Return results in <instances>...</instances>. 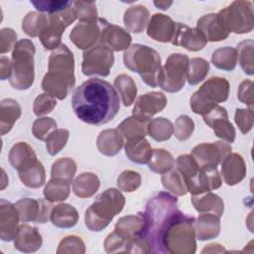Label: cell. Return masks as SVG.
<instances>
[{
	"label": "cell",
	"instance_id": "obj_1",
	"mask_svg": "<svg viewBox=\"0 0 254 254\" xmlns=\"http://www.w3.org/2000/svg\"><path fill=\"white\" fill-rule=\"evenodd\" d=\"M71 106L81 121L90 125H103L118 113L120 99L118 92L108 81L90 78L75 88Z\"/></svg>",
	"mask_w": 254,
	"mask_h": 254
},
{
	"label": "cell",
	"instance_id": "obj_2",
	"mask_svg": "<svg viewBox=\"0 0 254 254\" xmlns=\"http://www.w3.org/2000/svg\"><path fill=\"white\" fill-rule=\"evenodd\" d=\"M176 196L161 191L150 198L142 212L150 253H162V237L171 219L180 211Z\"/></svg>",
	"mask_w": 254,
	"mask_h": 254
},
{
	"label": "cell",
	"instance_id": "obj_3",
	"mask_svg": "<svg viewBox=\"0 0 254 254\" xmlns=\"http://www.w3.org/2000/svg\"><path fill=\"white\" fill-rule=\"evenodd\" d=\"M74 84V58L67 46L62 44L49 58L48 72L43 78L42 89L53 97L63 100Z\"/></svg>",
	"mask_w": 254,
	"mask_h": 254
},
{
	"label": "cell",
	"instance_id": "obj_4",
	"mask_svg": "<svg viewBox=\"0 0 254 254\" xmlns=\"http://www.w3.org/2000/svg\"><path fill=\"white\" fill-rule=\"evenodd\" d=\"M194 217L179 211L169 222L162 237V253L192 254L196 250Z\"/></svg>",
	"mask_w": 254,
	"mask_h": 254
},
{
	"label": "cell",
	"instance_id": "obj_5",
	"mask_svg": "<svg viewBox=\"0 0 254 254\" xmlns=\"http://www.w3.org/2000/svg\"><path fill=\"white\" fill-rule=\"evenodd\" d=\"M124 65L131 71L137 72L142 80L151 87H157L158 76L161 71V58L154 49L134 44L130 46L123 55Z\"/></svg>",
	"mask_w": 254,
	"mask_h": 254
},
{
	"label": "cell",
	"instance_id": "obj_6",
	"mask_svg": "<svg viewBox=\"0 0 254 254\" xmlns=\"http://www.w3.org/2000/svg\"><path fill=\"white\" fill-rule=\"evenodd\" d=\"M125 197L116 189H107L98 194L86 209L85 226L91 231H101L124 207Z\"/></svg>",
	"mask_w": 254,
	"mask_h": 254
},
{
	"label": "cell",
	"instance_id": "obj_7",
	"mask_svg": "<svg viewBox=\"0 0 254 254\" xmlns=\"http://www.w3.org/2000/svg\"><path fill=\"white\" fill-rule=\"evenodd\" d=\"M35 52V45L29 39H22L15 45L11 59L13 72L9 78V82L13 88L26 90L34 83Z\"/></svg>",
	"mask_w": 254,
	"mask_h": 254
},
{
	"label": "cell",
	"instance_id": "obj_8",
	"mask_svg": "<svg viewBox=\"0 0 254 254\" xmlns=\"http://www.w3.org/2000/svg\"><path fill=\"white\" fill-rule=\"evenodd\" d=\"M229 88V82L224 77H210L191 95L190 105L192 112L202 116L207 114L218 103L227 100Z\"/></svg>",
	"mask_w": 254,
	"mask_h": 254
},
{
	"label": "cell",
	"instance_id": "obj_9",
	"mask_svg": "<svg viewBox=\"0 0 254 254\" xmlns=\"http://www.w3.org/2000/svg\"><path fill=\"white\" fill-rule=\"evenodd\" d=\"M217 15L228 33L247 34L253 30V6L250 1H233Z\"/></svg>",
	"mask_w": 254,
	"mask_h": 254
},
{
	"label": "cell",
	"instance_id": "obj_10",
	"mask_svg": "<svg viewBox=\"0 0 254 254\" xmlns=\"http://www.w3.org/2000/svg\"><path fill=\"white\" fill-rule=\"evenodd\" d=\"M190 59L185 54H171L158 76L159 86L167 92L180 91L187 79Z\"/></svg>",
	"mask_w": 254,
	"mask_h": 254
},
{
	"label": "cell",
	"instance_id": "obj_11",
	"mask_svg": "<svg viewBox=\"0 0 254 254\" xmlns=\"http://www.w3.org/2000/svg\"><path fill=\"white\" fill-rule=\"evenodd\" d=\"M76 19L73 8L49 15V23L40 33L39 39L46 50H56L62 44V35L66 27Z\"/></svg>",
	"mask_w": 254,
	"mask_h": 254
},
{
	"label": "cell",
	"instance_id": "obj_12",
	"mask_svg": "<svg viewBox=\"0 0 254 254\" xmlns=\"http://www.w3.org/2000/svg\"><path fill=\"white\" fill-rule=\"evenodd\" d=\"M81 71L84 75L107 76L114 64V55L103 45L94 46L82 54Z\"/></svg>",
	"mask_w": 254,
	"mask_h": 254
},
{
	"label": "cell",
	"instance_id": "obj_13",
	"mask_svg": "<svg viewBox=\"0 0 254 254\" xmlns=\"http://www.w3.org/2000/svg\"><path fill=\"white\" fill-rule=\"evenodd\" d=\"M231 145L227 142L216 141L202 143L191 150V156L201 168H217L223 159L231 153Z\"/></svg>",
	"mask_w": 254,
	"mask_h": 254
},
{
	"label": "cell",
	"instance_id": "obj_14",
	"mask_svg": "<svg viewBox=\"0 0 254 254\" xmlns=\"http://www.w3.org/2000/svg\"><path fill=\"white\" fill-rule=\"evenodd\" d=\"M20 220L22 222H38L45 223L51 218V212L53 209L52 201L48 199H34L25 197L18 200L15 203Z\"/></svg>",
	"mask_w": 254,
	"mask_h": 254
},
{
	"label": "cell",
	"instance_id": "obj_15",
	"mask_svg": "<svg viewBox=\"0 0 254 254\" xmlns=\"http://www.w3.org/2000/svg\"><path fill=\"white\" fill-rule=\"evenodd\" d=\"M114 232L128 242V252L132 253L135 241L145 236V221L142 212L121 217L115 224Z\"/></svg>",
	"mask_w": 254,
	"mask_h": 254
},
{
	"label": "cell",
	"instance_id": "obj_16",
	"mask_svg": "<svg viewBox=\"0 0 254 254\" xmlns=\"http://www.w3.org/2000/svg\"><path fill=\"white\" fill-rule=\"evenodd\" d=\"M167 97L163 92L152 91L140 95L135 101L132 114L133 116L149 121L155 114L161 112L167 105Z\"/></svg>",
	"mask_w": 254,
	"mask_h": 254
},
{
	"label": "cell",
	"instance_id": "obj_17",
	"mask_svg": "<svg viewBox=\"0 0 254 254\" xmlns=\"http://www.w3.org/2000/svg\"><path fill=\"white\" fill-rule=\"evenodd\" d=\"M101 34L100 44L111 50L112 52L126 51L131 44L132 38L130 34L120 26L110 24L106 20L100 18Z\"/></svg>",
	"mask_w": 254,
	"mask_h": 254
},
{
	"label": "cell",
	"instance_id": "obj_18",
	"mask_svg": "<svg viewBox=\"0 0 254 254\" xmlns=\"http://www.w3.org/2000/svg\"><path fill=\"white\" fill-rule=\"evenodd\" d=\"M203 121L214 132V135L227 143L235 140V128L228 120V114L224 107L217 105L210 112L202 116Z\"/></svg>",
	"mask_w": 254,
	"mask_h": 254
},
{
	"label": "cell",
	"instance_id": "obj_19",
	"mask_svg": "<svg viewBox=\"0 0 254 254\" xmlns=\"http://www.w3.org/2000/svg\"><path fill=\"white\" fill-rule=\"evenodd\" d=\"M221 178L217 168H201L187 183V190L192 195L211 191L221 187Z\"/></svg>",
	"mask_w": 254,
	"mask_h": 254
},
{
	"label": "cell",
	"instance_id": "obj_20",
	"mask_svg": "<svg viewBox=\"0 0 254 254\" xmlns=\"http://www.w3.org/2000/svg\"><path fill=\"white\" fill-rule=\"evenodd\" d=\"M171 43L188 51L196 52L202 50L207 41L197 28H190L183 23H176V30Z\"/></svg>",
	"mask_w": 254,
	"mask_h": 254
},
{
	"label": "cell",
	"instance_id": "obj_21",
	"mask_svg": "<svg viewBox=\"0 0 254 254\" xmlns=\"http://www.w3.org/2000/svg\"><path fill=\"white\" fill-rule=\"evenodd\" d=\"M101 34L100 18L97 22L83 23L79 22L73 27L69 34L70 41L80 50H88L96 44Z\"/></svg>",
	"mask_w": 254,
	"mask_h": 254
},
{
	"label": "cell",
	"instance_id": "obj_22",
	"mask_svg": "<svg viewBox=\"0 0 254 254\" xmlns=\"http://www.w3.org/2000/svg\"><path fill=\"white\" fill-rule=\"evenodd\" d=\"M20 215L15 204L0 199V238L3 241L14 240L19 228Z\"/></svg>",
	"mask_w": 254,
	"mask_h": 254
},
{
	"label": "cell",
	"instance_id": "obj_23",
	"mask_svg": "<svg viewBox=\"0 0 254 254\" xmlns=\"http://www.w3.org/2000/svg\"><path fill=\"white\" fill-rule=\"evenodd\" d=\"M176 30V23L173 19L164 14H154L147 25V35L158 42H171Z\"/></svg>",
	"mask_w": 254,
	"mask_h": 254
},
{
	"label": "cell",
	"instance_id": "obj_24",
	"mask_svg": "<svg viewBox=\"0 0 254 254\" xmlns=\"http://www.w3.org/2000/svg\"><path fill=\"white\" fill-rule=\"evenodd\" d=\"M221 175L228 186L239 184L246 176V165L237 153H230L221 162Z\"/></svg>",
	"mask_w": 254,
	"mask_h": 254
},
{
	"label": "cell",
	"instance_id": "obj_25",
	"mask_svg": "<svg viewBox=\"0 0 254 254\" xmlns=\"http://www.w3.org/2000/svg\"><path fill=\"white\" fill-rule=\"evenodd\" d=\"M43 238L37 227L29 224L19 225L14 238V246L17 250L24 253L36 252L41 248Z\"/></svg>",
	"mask_w": 254,
	"mask_h": 254
},
{
	"label": "cell",
	"instance_id": "obj_26",
	"mask_svg": "<svg viewBox=\"0 0 254 254\" xmlns=\"http://www.w3.org/2000/svg\"><path fill=\"white\" fill-rule=\"evenodd\" d=\"M9 163L19 173L33 167L37 162V156L34 149L26 142L16 143L9 151Z\"/></svg>",
	"mask_w": 254,
	"mask_h": 254
},
{
	"label": "cell",
	"instance_id": "obj_27",
	"mask_svg": "<svg viewBox=\"0 0 254 254\" xmlns=\"http://www.w3.org/2000/svg\"><path fill=\"white\" fill-rule=\"evenodd\" d=\"M196 28L202 33L207 42H220L225 40L229 35L217 13H210L200 17L196 22Z\"/></svg>",
	"mask_w": 254,
	"mask_h": 254
},
{
	"label": "cell",
	"instance_id": "obj_28",
	"mask_svg": "<svg viewBox=\"0 0 254 254\" xmlns=\"http://www.w3.org/2000/svg\"><path fill=\"white\" fill-rule=\"evenodd\" d=\"M124 148L125 155L133 163L140 165L149 164L152 158L153 150L145 137L139 136L126 140Z\"/></svg>",
	"mask_w": 254,
	"mask_h": 254
},
{
	"label": "cell",
	"instance_id": "obj_29",
	"mask_svg": "<svg viewBox=\"0 0 254 254\" xmlns=\"http://www.w3.org/2000/svg\"><path fill=\"white\" fill-rule=\"evenodd\" d=\"M220 217L212 213H200L193 222L195 237L200 240L215 238L220 233Z\"/></svg>",
	"mask_w": 254,
	"mask_h": 254
},
{
	"label": "cell",
	"instance_id": "obj_30",
	"mask_svg": "<svg viewBox=\"0 0 254 254\" xmlns=\"http://www.w3.org/2000/svg\"><path fill=\"white\" fill-rule=\"evenodd\" d=\"M124 139L117 129H106L99 133L96 139L98 151L108 157L117 155L122 149Z\"/></svg>",
	"mask_w": 254,
	"mask_h": 254
},
{
	"label": "cell",
	"instance_id": "obj_31",
	"mask_svg": "<svg viewBox=\"0 0 254 254\" xmlns=\"http://www.w3.org/2000/svg\"><path fill=\"white\" fill-rule=\"evenodd\" d=\"M191 202L196 211L200 213H212L221 216L224 210L223 200L211 191H205L191 196Z\"/></svg>",
	"mask_w": 254,
	"mask_h": 254
},
{
	"label": "cell",
	"instance_id": "obj_32",
	"mask_svg": "<svg viewBox=\"0 0 254 254\" xmlns=\"http://www.w3.org/2000/svg\"><path fill=\"white\" fill-rule=\"evenodd\" d=\"M150 12L143 5L129 7L124 13V24L128 31L139 34L142 33L149 23Z\"/></svg>",
	"mask_w": 254,
	"mask_h": 254
},
{
	"label": "cell",
	"instance_id": "obj_33",
	"mask_svg": "<svg viewBox=\"0 0 254 254\" xmlns=\"http://www.w3.org/2000/svg\"><path fill=\"white\" fill-rule=\"evenodd\" d=\"M21 116L19 103L12 98H5L0 103V129L1 135L10 132L15 122Z\"/></svg>",
	"mask_w": 254,
	"mask_h": 254
},
{
	"label": "cell",
	"instance_id": "obj_34",
	"mask_svg": "<svg viewBox=\"0 0 254 254\" xmlns=\"http://www.w3.org/2000/svg\"><path fill=\"white\" fill-rule=\"evenodd\" d=\"M50 220L57 227L71 228L78 221V212L68 203H59L53 207Z\"/></svg>",
	"mask_w": 254,
	"mask_h": 254
},
{
	"label": "cell",
	"instance_id": "obj_35",
	"mask_svg": "<svg viewBox=\"0 0 254 254\" xmlns=\"http://www.w3.org/2000/svg\"><path fill=\"white\" fill-rule=\"evenodd\" d=\"M100 181L93 173H82L72 182L73 193L81 198L92 196L99 189Z\"/></svg>",
	"mask_w": 254,
	"mask_h": 254
},
{
	"label": "cell",
	"instance_id": "obj_36",
	"mask_svg": "<svg viewBox=\"0 0 254 254\" xmlns=\"http://www.w3.org/2000/svg\"><path fill=\"white\" fill-rule=\"evenodd\" d=\"M70 182L61 179V178H52L46 185L44 189V195L46 199L55 202L63 201L66 199L70 191Z\"/></svg>",
	"mask_w": 254,
	"mask_h": 254
},
{
	"label": "cell",
	"instance_id": "obj_37",
	"mask_svg": "<svg viewBox=\"0 0 254 254\" xmlns=\"http://www.w3.org/2000/svg\"><path fill=\"white\" fill-rule=\"evenodd\" d=\"M114 86L116 87L124 106H130L137 95V86L133 78L125 73L119 74L114 79Z\"/></svg>",
	"mask_w": 254,
	"mask_h": 254
},
{
	"label": "cell",
	"instance_id": "obj_38",
	"mask_svg": "<svg viewBox=\"0 0 254 254\" xmlns=\"http://www.w3.org/2000/svg\"><path fill=\"white\" fill-rule=\"evenodd\" d=\"M211 63L219 69L231 71L237 64V51L232 47H223L215 50L211 55Z\"/></svg>",
	"mask_w": 254,
	"mask_h": 254
},
{
	"label": "cell",
	"instance_id": "obj_39",
	"mask_svg": "<svg viewBox=\"0 0 254 254\" xmlns=\"http://www.w3.org/2000/svg\"><path fill=\"white\" fill-rule=\"evenodd\" d=\"M49 23V15L41 12H29L22 21V30L28 36L39 37Z\"/></svg>",
	"mask_w": 254,
	"mask_h": 254
},
{
	"label": "cell",
	"instance_id": "obj_40",
	"mask_svg": "<svg viewBox=\"0 0 254 254\" xmlns=\"http://www.w3.org/2000/svg\"><path fill=\"white\" fill-rule=\"evenodd\" d=\"M147 133L155 141H167L174 133V126L169 119L164 117H157L148 122Z\"/></svg>",
	"mask_w": 254,
	"mask_h": 254
},
{
	"label": "cell",
	"instance_id": "obj_41",
	"mask_svg": "<svg viewBox=\"0 0 254 254\" xmlns=\"http://www.w3.org/2000/svg\"><path fill=\"white\" fill-rule=\"evenodd\" d=\"M147 121H143L135 116H130L124 119L117 127V130L126 141L134 137H145L147 135Z\"/></svg>",
	"mask_w": 254,
	"mask_h": 254
},
{
	"label": "cell",
	"instance_id": "obj_42",
	"mask_svg": "<svg viewBox=\"0 0 254 254\" xmlns=\"http://www.w3.org/2000/svg\"><path fill=\"white\" fill-rule=\"evenodd\" d=\"M237 60L243 71L249 75L254 73V42L245 40L237 45Z\"/></svg>",
	"mask_w": 254,
	"mask_h": 254
},
{
	"label": "cell",
	"instance_id": "obj_43",
	"mask_svg": "<svg viewBox=\"0 0 254 254\" xmlns=\"http://www.w3.org/2000/svg\"><path fill=\"white\" fill-rule=\"evenodd\" d=\"M149 169L157 174H164L172 170L175 166V159L170 152L165 149L153 150L152 158L148 164Z\"/></svg>",
	"mask_w": 254,
	"mask_h": 254
},
{
	"label": "cell",
	"instance_id": "obj_44",
	"mask_svg": "<svg viewBox=\"0 0 254 254\" xmlns=\"http://www.w3.org/2000/svg\"><path fill=\"white\" fill-rule=\"evenodd\" d=\"M21 182L28 188L38 189L41 188L46 182V172L43 164L38 161L30 169L19 173Z\"/></svg>",
	"mask_w": 254,
	"mask_h": 254
},
{
	"label": "cell",
	"instance_id": "obj_45",
	"mask_svg": "<svg viewBox=\"0 0 254 254\" xmlns=\"http://www.w3.org/2000/svg\"><path fill=\"white\" fill-rule=\"evenodd\" d=\"M209 71V64L202 58H193L189 62L187 80L190 85L201 82Z\"/></svg>",
	"mask_w": 254,
	"mask_h": 254
},
{
	"label": "cell",
	"instance_id": "obj_46",
	"mask_svg": "<svg viewBox=\"0 0 254 254\" xmlns=\"http://www.w3.org/2000/svg\"><path fill=\"white\" fill-rule=\"evenodd\" d=\"M161 181L163 187L176 195H185L188 192L184 178L176 168L162 174Z\"/></svg>",
	"mask_w": 254,
	"mask_h": 254
},
{
	"label": "cell",
	"instance_id": "obj_47",
	"mask_svg": "<svg viewBox=\"0 0 254 254\" xmlns=\"http://www.w3.org/2000/svg\"><path fill=\"white\" fill-rule=\"evenodd\" d=\"M76 172V164L70 158H61L57 160L51 169L52 178H61L68 182H72V179Z\"/></svg>",
	"mask_w": 254,
	"mask_h": 254
},
{
	"label": "cell",
	"instance_id": "obj_48",
	"mask_svg": "<svg viewBox=\"0 0 254 254\" xmlns=\"http://www.w3.org/2000/svg\"><path fill=\"white\" fill-rule=\"evenodd\" d=\"M73 11L76 19L83 23L97 22V10L95 2L87 1H75L73 2Z\"/></svg>",
	"mask_w": 254,
	"mask_h": 254
},
{
	"label": "cell",
	"instance_id": "obj_49",
	"mask_svg": "<svg viewBox=\"0 0 254 254\" xmlns=\"http://www.w3.org/2000/svg\"><path fill=\"white\" fill-rule=\"evenodd\" d=\"M69 137V132L66 129H56L46 140V148L50 155H57L65 146Z\"/></svg>",
	"mask_w": 254,
	"mask_h": 254
},
{
	"label": "cell",
	"instance_id": "obj_50",
	"mask_svg": "<svg viewBox=\"0 0 254 254\" xmlns=\"http://www.w3.org/2000/svg\"><path fill=\"white\" fill-rule=\"evenodd\" d=\"M141 182L142 180L139 173L132 170H126L117 178V187L122 191L132 192L141 186Z\"/></svg>",
	"mask_w": 254,
	"mask_h": 254
},
{
	"label": "cell",
	"instance_id": "obj_51",
	"mask_svg": "<svg viewBox=\"0 0 254 254\" xmlns=\"http://www.w3.org/2000/svg\"><path fill=\"white\" fill-rule=\"evenodd\" d=\"M58 124L57 122L51 117H40L36 119L32 126V133L33 135L41 140L46 141L48 136L57 129Z\"/></svg>",
	"mask_w": 254,
	"mask_h": 254
},
{
	"label": "cell",
	"instance_id": "obj_52",
	"mask_svg": "<svg viewBox=\"0 0 254 254\" xmlns=\"http://www.w3.org/2000/svg\"><path fill=\"white\" fill-rule=\"evenodd\" d=\"M31 4L41 13H48V15H51L70 8L73 5V2L63 0H39L31 1Z\"/></svg>",
	"mask_w": 254,
	"mask_h": 254
},
{
	"label": "cell",
	"instance_id": "obj_53",
	"mask_svg": "<svg viewBox=\"0 0 254 254\" xmlns=\"http://www.w3.org/2000/svg\"><path fill=\"white\" fill-rule=\"evenodd\" d=\"M194 130V122L188 115H181L177 118L174 126V135L179 141L188 140Z\"/></svg>",
	"mask_w": 254,
	"mask_h": 254
},
{
	"label": "cell",
	"instance_id": "obj_54",
	"mask_svg": "<svg viewBox=\"0 0 254 254\" xmlns=\"http://www.w3.org/2000/svg\"><path fill=\"white\" fill-rule=\"evenodd\" d=\"M57 105L55 97L48 93L39 94L33 104V111L37 116H44L51 113Z\"/></svg>",
	"mask_w": 254,
	"mask_h": 254
},
{
	"label": "cell",
	"instance_id": "obj_55",
	"mask_svg": "<svg viewBox=\"0 0 254 254\" xmlns=\"http://www.w3.org/2000/svg\"><path fill=\"white\" fill-rule=\"evenodd\" d=\"M85 245L82 239L75 235L64 237L59 244L57 253H84Z\"/></svg>",
	"mask_w": 254,
	"mask_h": 254
},
{
	"label": "cell",
	"instance_id": "obj_56",
	"mask_svg": "<svg viewBox=\"0 0 254 254\" xmlns=\"http://www.w3.org/2000/svg\"><path fill=\"white\" fill-rule=\"evenodd\" d=\"M234 120L241 133L247 134L253 127V109H236Z\"/></svg>",
	"mask_w": 254,
	"mask_h": 254
},
{
	"label": "cell",
	"instance_id": "obj_57",
	"mask_svg": "<svg viewBox=\"0 0 254 254\" xmlns=\"http://www.w3.org/2000/svg\"><path fill=\"white\" fill-rule=\"evenodd\" d=\"M17 34L11 28H3L0 31V53L6 54L14 49L17 44Z\"/></svg>",
	"mask_w": 254,
	"mask_h": 254
},
{
	"label": "cell",
	"instance_id": "obj_58",
	"mask_svg": "<svg viewBox=\"0 0 254 254\" xmlns=\"http://www.w3.org/2000/svg\"><path fill=\"white\" fill-rule=\"evenodd\" d=\"M237 98L242 103L248 105L250 109H253V81L245 79L239 84L237 89Z\"/></svg>",
	"mask_w": 254,
	"mask_h": 254
},
{
	"label": "cell",
	"instance_id": "obj_59",
	"mask_svg": "<svg viewBox=\"0 0 254 254\" xmlns=\"http://www.w3.org/2000/svg\"><path fill=\"white\" fill-rule=\"evenodd\" d=\"M13 72V65H12V62L2 56L0 58V78L1 80H5L7 78H10Z\"/></svg>",
	"mask_w": 254,
	"mask_h": 254
},
{
	"label": "cell",
	"instance_id": "obj_60",
	"mask_svg": "<svg viewBox=\"0 0 254 254\" xmlns=\"http://www.w3.org/2000/svg\"><path fill=\"white\" fill-rule=\"evenodd\" d=\"M213 253V252H225V249L223 248L222 245L218 244V243H211L206 245V247H204L201 250V253Z\"/></svg>",
	"mask_w": 254,
	"mask_h": 254
},
{
	"label": "cell",
	"instance_id": "obj_61",
	"mask_svg": "<svg viewBox=\"0 0 254 254\" xmlns=\"http://www.w3.org/2000/svg\"><path fill=\"white\" fill-rule=\"evenodd\" d=\"M154 4H155V6L158 7L159 9L167 10V9H169V7L173 4V2H172V1H170V2H167V1H159V2H157V1H155Z\"/></svg>",
	"mask_w": 254,
	"mask_h": 254
},
{
	"label": "cell",
	"instance_id": "obj_62",
	"mask_svg": "<svg viewBox=\"0 0 254 254\" xmlns=\"http://www.w3.org/2000/svg\"><path fill=\"white\" fill-rule=\"evenodd\" d=\"M2 174H3V179H2V185H1V190H4V189H5V187H6V185H7L8 183L4 181V178H6V174H5L4 170H2Z\"/></svg>",
	"mask_w": 254,
	"mask_h": 254
}]
</instances>
